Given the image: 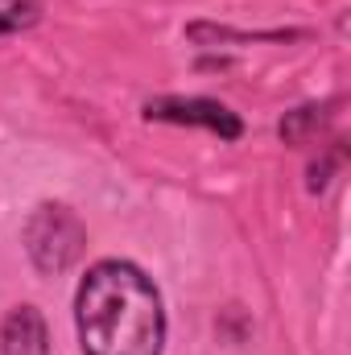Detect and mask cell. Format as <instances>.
I'll use <instances>...</instances> for the list:
<instances>
[{
  "label": "cell",
  "mask_w": 351,
  "mask_h": 355,
  "mask_svg": "<svg viewBox=\"0 0 351 355\" xmlns=\"http://www.w3.org/2000/svg\"><path fill=\"white\" fill-rule=\"evenodd\" d=\"M21 240H25V252H29V261H33L37 272L58 277V272H67V268L83 257V248H87V227L79 223V215H75L71 207H62V202H42V207H33V215L25 219Z\"/></svg>",
  "instance_id": "obj_2"
},
{
  "label": "cell",
  "mask_w": 351,
  "mask_h": 355,
  "mask_svg": "<svg viewBox=\"0 0 351 355\" xmlns=\"http://www.w3.org/2000/svg\"><path fill=\"white\" fill-rule=\"evenodd\" d=\"M83 355H162L166 306L153 277L132 261H95L75 289Z\"/></svg>",
  "instance_id": "obj_1"
},
{
  "label": "cell",
  "mask_w": 351,
  "mask_h": 355,
  "mask_svg": "<svg viewBox=\"0 0 351 355\" xmlns=\"http://www.w3.org/2000/svg\"><path fill=\"white\" fill-rule=\"evenodd\" d=\"M145 120L157 124H186V128H207L223 141H240L244 137V120L219 103V99H203V95H162L145 103Z\"/></svg>",
  "instance_id": "obj_3"
},
{
  "label": "cell",
  "mask_w": 351,
  "mask_h": 355,
  "mask_svg": "<svg viewBox=\"0 0 351 355\" xmlns=\"http://www.w3.org/2000/svg\"><path fill=\"white\" fill-rule=\"evenodd\" d=\"M42 17V0H0V37L33 29Z\"/></svg>",
  "instance_id": "obj_5"
},
{
  "label": "cell",
  "mask_w": 351,
  "mask_h": 355,
  "mask_svg": "<svg viewBox=\"0 0 351 355\" xmlns=\"http://www.w3.org/2000/svg\"><path fill=\"white\" fill-rule=\"evenodd\" d=\"M0 355H50V331L37 306H12L0 322Z\"/></svg>",
  "instance_id": "obj_4"
}]
</instances>
